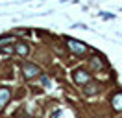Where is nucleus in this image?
Segmentation results:
<instances>
[{
  "mask_svg": "<svg viewBox=\"0 0 122 118\" xmlns=\"http://www.w3.org/2000/svg\"><path fill=\"white\" fill-rule=\"evenodd\" d=\"M67 46H69V50L74 54V55H78V57H81V55H85L87 54V50H89V46L87 44H83L81 41H78V39H67Z\"/></svg>",
  "mask_w": 122,
  "mask_h": 118,
  "instance_id": "1",
  "label": "nucleus"
},
{
  "mask_svg": "<svg viewBox=\"0 0 122 118\" xmlns=\"http://www.w3.org/2000/svg\"><path fill=\"white\" fill-rule=\"evenodd\" d=\"M22 72H24V78H26V79H33V78H37L39 72H43V70H41V66L33 65V63H24Z\"/></svg>",
  "mask_w": 122,
  "mask_h": 118,
  "instance_id": "2",
  "label": "nucleus"
},
{
  "mask_svg": "<svg viewBox=\"0 0 122 118\" xmlns=\"http://www.w3.org/2000/svg\"><path fill=\"white\" fill-rule=\"evenodd\" d=\"M74 81L80 83V85H85V83L91 81V74L87 72V70H76L74 72Z\"/></svg>",
  "mask_w": 122,
  "mask_h": 118,
  "instance_id": "3",
  "label": "nucleus"
},
{
  "mask_svg": "<svg viewBox=\"0 0 122 118\" xmlns=\"http://www.w3.org/2000/svg\"><path fill=\"white\" fill-rule=\"evenodd\" d=\"M9 98H11V92H9V88L2 87V88H0V111L4 109L6 105H8Z\"/></svg>",
  "mask_w": 122,
  "mask_h": 118,
  "instance_id": "4",
  "label": "nucleus"
},
{
  "mask_svg": "<svg viewBox=\"0 0 122 118\" xmlns=\"http://www.w3.org/2000/svg\"><path fill=\"white\" fill-rule=\"evenodd\" d=\"M89 68H91V70H102V68H104L102 57H100V55H94V57L89 61Z\"/></svg>",
  "mask_w": 122,
  "mask_h": 118,
  "instance_id": "5",
  "label": "nucleus"
},
{
  "mask_svg": "<svg viewBox=\"0 0 122 118\" xmlns=\"http://www.w3.org/2000/svg\"><path fill=\"white\" fill-rule=\"evenodd\" d=\"M15 52L19 54V55H28L30 48H28V44H24V43H17L15 44Z\"/></svg>",
  "mask_w": 122,
  "mask_h": 118,
  "instance_id": "6",
  "label": "nucleus"
},
{
  "mask_svg": "<svg viewBox=\"0 0 122 118\" xmlns=\"http://www.w3.org/2000/svg\"><path fill=\"white\" fill-rule=\"evenodd\" d=\"M83 92H85L87 96H92V94H96V92H98V85H96V83H89V85L85 83V88H83Z\"/></svg>",
  "mask_w": 122,
  "mask_h": 118,
  "instance_id": "7",
  "label": "nucleus"
},
{
  "mask_svg": "<svg viewBox=\"0 0 122 118\" xmlns=\"http://www.w3.org/2000/svg\"><path fill=\"white\" fill-rule=\"evenodd\" d=\"M113 107L117 111H122V92H118V94L113 96Z\"/></svg>",
  "mask_w": 122,
  "mask_h": 118,
  "instance_id": "8",
  "label": "nucleus"
},
{
  "mask_svg": "<svg viewBox=\"0 0 122 118\" xmlns=\"http://www.w3.org/2000/svg\"><path fill=\"white\" fill-rule=\"evenodd\" d=\"M9 43H13V37H11V35L0 37V48H2V46H6V44H9Z\"/></svg>",
  "mask_w": 122,
  "mask_h": 118,
  "instance_id": "9",
  "label": "nucleus"
},
{
  "mask_svg": "<svg viewBox=\"0 0 122 118\" xmlns=\"http://www.w3.org/2000/svg\"><path fill=\"white\" fill-rule=\"evenodd\" d=\"M100 17H102L104 20H111V19H115L113 13H100Z\"/></svg>",
  "mask_w": 122,
  "mask_h": 118,
  "instance_id": "10",
  "label": "nucleus"
},
{
  "mask_svg": "<svg viewBox=\"0 0 122 118\" xmlns=\"http://www.w3.org/2000/svg\"><path fill=\"white\" fill-rule=\"evenodd\" d=\"M72 28H76V30H87V24H81V22H78V24H72Z\"/></svg>",
  "mask_w": 122,
  "mask_h": 118,
  "instance_id": "11",
  "label": "nucleus"
},
{
  "mask_svg": "<svg viewBox=\"0 0 122 118\" xmlns=\"http://www.w3.org/2000/svg\"><path fill=\"white\" fill-rule=\"evenodd\" d=\"M43 85H46V87H48V85H50V79H48V78H43Z\"/></svg>",
  "mask_w": 122,
  "mask_h": 118,
  "instance_id": "12",
  "label": "nucleus"
}]
</instances>
